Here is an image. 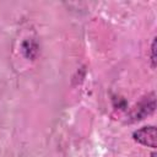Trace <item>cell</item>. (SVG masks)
Returning a JSON list of instances; mask_svg holds the SVG:
<instances>
[{
    "label": "cell",
    "instance_id": "cell-1",
    "mask_svg": "<svg viewBox=\"0 0 157 157\" xmlns=\"http://www.w3.org/2000/svg\"><path fill=\"white\" fill-rule=\"evenodd\" d=\"M155 108H156V97H155V92H151V93L144 96L131 108V110L128 115V121L134 123V121L142 120V119L147 118L148 115H151L155 112Z\"/></svg>",
    "mask_w": 157,
    "mask_h": 157
},
{
    "label": "cell",
    "instance_id": "cell-2",
    "mask_svg": "<svg viewBox=\"0 0 157 157\" xmlns=\"http://www.w3.org/2000/svg\"><path fill=\"white\" fill-rule=\"evenodd\" d=\"M132 139L140 145L156 148V128L153 125H148V126L137 129L136 131H134Z\"/></svg>",
    "mask_w": 157,
    "mask_h": 157
},
{
    "label": "cell",
    "instance_id": "cell-3",
    "mask_svg": "<svg viewBox=\"0 0 157 157\" xmlns=\"http://www.w3.org/2000/svg\"><path fill=\"white\" fill-rule=\"evenodd\" d=\"M22 50H23V53H25V55L27 56V58H32V54H31V52H33L34 54L37 53V47L34 45V43L33 42H25L23 43V45H22Z\"/></svg>",
    "mask_w": 157,
    "mask_h": 157
},
{
    "label": "cell",
    "instance_id": "cell-4",
    "mask_svg": "<svg viewBox=\"0 0 157 157\" xmlns=\"http://www.w3.org/2000/svg\"><path fill=\"white\" fill-rule=\"evenodd\" d=\"M151 66L152 69L156 67V38L151 43Z\"/></svg>",
    "mask_w": 157,
    "mask_h": 157
}]
</instances>
